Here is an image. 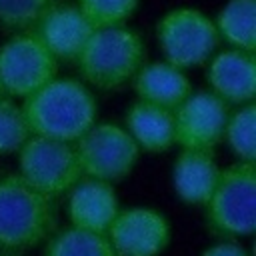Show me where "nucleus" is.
<instances>
[{
    "label": "nucleus",
    "instance_id": "nucleus-19",
    "mask_svg": "<svg viewBox=\"0 0 256 256\" xmlns=\"http://www.w3.org/2000/svg\"><path fill=\"white\" fill-rule=\"evenodd\" d=\"M224 136L232 152L244 160L254 162L256 158V106L252 102L242 104L238 112L228 116Z\"/></svg>",
    "mask_w": 256,
    "mask_h": 256
},
{
    "label": "nucleus",
    "instance_id": "nucleus-13",
    "mask_svg": "<svg viewBox=\"0 0 256 256\" xmlns=\"http://www.w3.org/2000/svg\"><path fill=\"white\" fill-rule=\"evenodd\" d=\"M68 192V214L72 226L106 234L118 214V198L112 184L96 178H80Z\"/></svg>",
    "mask_w": 256,
    "mask_h": 256
},
{
    "label": "nucleus",
    "instance_id": "nucleus-10",
    "mask_svg": "<svg viewBox=\"0 0 256 256\" xmlns=\"http://www.w3.org/2000/svg\"><path fill=\"white\" fill-rule=\"evenodd\" d=\"M116 256H158L170 242L168 220L152 208L118 210L106 230Z\"/></svg>",
    "mask_w": 256,
    "mask_h": 256
},
{
    "label": "nucleus",
    "instance_id": "nucleus-1",
    "mask_svg": "<svg viewBox=\"0 0 256 256\" xmlns=\"http://www.w3.org/2000/svg\"><path fill=\"white\" fill-rule=\"evenodd\" d=\"M22 114L32 136L76 142L96 124L92 92L70 78H54L24 98Z\"/></svg>",
    "mask_w": 256,
    "mask_h": 256
},
{
    "label": "nucleus",
    "instance_id": "nucleus-17",
    "mask_svg": "<svg viewBox=\"0 0 256 256\" xmlns=\"http://www.w3.org/2000/svg\"><path fill=\"white\" fill-rule=\"evenodd\" d=\"M218 36L234 48L254 52L256 48V0H228L216 18Z\"/></svg>",
    "mask_w": 256,
    "mask_h": 256
},
{
    "label": "nucleus",
    "instance_id": "nucleus-18",
    "mask_svg": "<svg viewBox=\"0 0 256 256\" xmlns=\"http://www.w3.org/2000/svg\"><path fill=\"white\" fill-rule=\"evenodd\" d=\"M44 256H116V252L106 234L72 226L48 240Z\"/></svg>",
    "mask_w": 256,
    "mask_h": 256
},
{
    "label": "nucleus",
    "instance_id": "nucleus-24",
    "mask_svg": "<svg viewBox=\"0 0 256 256\" xmlns=\"http://www.w3.org/2000/svg\"><path fill=\"white\" fill-rule=\"evenodd\" d=\"M0 98H6V92H4V86H2V82H0Z\"/></svg>",
    "mask_w": 256,
    "mask_h": 256
},
{
    "label": "nucleus",
    "instance_id": "nucleus-7",
    "mask_svg": "<svg viewBox=\"0 0 256 256\" xmlns=\"http://www.w3.org/2000/svg\"><path fill=\"white\" fill-rule=\"evenodd\" d=\"M74 150L82 176L110 184L126 178L138 160V144L116 124H94L74 142Z\"/></svg>",
    "mask_w": 256,
    "mask_h": 256
},
{
    "label": "nucleus",
    "instance_id": "nucleus-4",
    "mask_svg": "<svg viewBox=\"0 0 256 256\" xmlns=\"http://www.w3.org/2000/svg\"><path fill=\"white\" fill-rule=\"evenodd\" d=\"M206 224L222 238L248 236L256 228V168L254 162H236L220 170L218 182L206 200Z\"/></svg>",
    "mask_w": 256,
    "mask_h": 256
},
{
    "label": "nucleus",
    "instance_id": "nucleus-23",
    "mask_svg": "<svg viewBox=\"0 0 256 256\" xmlns=\"http://www.w3.org/2000/svg\"><path fill=\"white\" fill-rule=\"evenodd\" d=\"M202 256H250L240 244H234V242H222V244H216L212 248H208Z\"/></svg>",
    "mask_w": 256,
    "mask_h": 256
},
{
    "label": "nucleus",
    "instance_id": "nucleus-12",
    "mask_svg": "<svg viewBox=\"0 0 256 256\" xmlns=\"http://www.w3.org/2000/svg\"><path fill=\"white\" fill-rule=\"evenodd\" d=\"M212 92L230 104H248L256 94V58L254 52L232 48L220 52L208 66Z\"/></svg>",
    "mask_w": 256,
    "mask_h": 256
},
{
    "label": "nucleus",
    "instance_id": "nucleus-9",
    "mask_svg": "<svg viewBox=\"0 0 256 256\" xmlns=\"http://www.w3.org/2000/svg\"><path fill=\"white\" fill-rule=\"evenodd\" d=\"M174 112V144L184 150H206L224 138V128L230 116L228 102L214 92L190 94Z\"/></svg>",
    "mask_w": 256,
    "mask_h": 256
},
{
    "label": "nucleus",
    "instance_id": "nucleus-22",
    "mask_svg": "<svg viewBox=\"0 0 256 256\" xmlns=\"http://www.w3.org/2000/svg\"><path fill=\"white\" fill-rule=\"evenodd\" d=\"M30 136L22 110L8 98H0V154L20 150Z\"/></svg>",
    "mask_w": 256,
    "mask_h": 256
},
{
    "label": "nucleus",
    "instance_id": "nucleus-15",
    "mask_svg": "<svg viewBox=\"0 0 256 256\" xmlns=\"http://www.w3.org/2000/svg\"><path fill=\"white\" fill-rule=\"evenodd\" d=\"M220 176V168L206 150H182L172 170L176 194L188 204H206Z\"/></svg>",
    "mask_w": 256,
    "mask_h": 256
},
{
    "label": "nucleus",
    "instance_id": "nucleus-14",
    "mask_svg": "<svg viewBox=\"0 0 256 256\" xmlns=\"http://www.w3.org/2000/svg\"><path fill=\"white\" fill-rule=\"evenodd\" d=\"M134 90L142 102L168 110L178 108L192 94L186 74L168 62H152L142 66L134 76Z\"/></svg>",
    "mask_w": 256,
    "mask_h": 256
},
{
    "label": "nucleus",
    "instance_id": "nucleus-2",
    "mask_svg": "<svg viewBox=\"0 0 256 256\" xmlns=\"http://www.w3.org/2000/svg\"><path fill=\"white\" fill-rule=\"evenodd\" d=\"M58 220L56 200L20 174L0 176V252H24L44 242Z\"/></svg>",
    "mask_w": 256,
    "mask_h": 256
},
{
    "label": "nucleus",
    "instance_id": "nucleus-25",
    "mask_svg": "<svg viewBox=\"0 0 256 256\" xmlns=\"http://www.w3.org/2000/svg\"><path fill=\"white\" fill-rule=\"evenodd\" d=\"M0 256H10V254H6V252H0Z\"/></svg>",
    "mask_w": 256,
    "mask_h": 256
},
{
    "label": "nucleus",
    "instance_id": "nucleus-20",
    "mask_svg": "<svg viewBox=\"0 0 256 256\" xmlns=\"http://www.w3.org/2000/svg\"><path fill=\"white\" fill-rule=\"evenodd\" d=\"M56 0H0V24L10 30H32Z\"/></svg>",
    "mask_w": 256,
    "mask_h": 256
},
{
    "label": "nucleus",
    "instance_id": "nucleus-21",
    "mask_svg": "<svg viewBox=\"0 0 256 256\" xmlns=\"http://www.w3.org/2000/svg\"><path fill=\"white\" fill-rule=\"evenodd\" d=\"M136 6L138 0H78V8L94 28L122 26Z\"/></svg>",
    "mask_w": 256,
    "mask_h": 256
},
{
    "label": "nucleus",
    "instance_id": "nucleus-3",
    "mask_svg": "<svg viewBox=\"0 0 256 256\" xmlns=\"http://www.w3.org/2000/svg\"><path fill=\"white\" fill-rule=\"evenodd\" d=\"M142 38L124 26L96 28L76 56L80 76L100 90H118L144 66Z\"/></svg>",
    "mask_w": 256,
    "mask_h": 256
},
{
    "label": "nucleus",
    "instance_id": "nucleus-11",
    "mask_svg": "<svg viewBox=\"0 0 256 256\" xmlns=\"http://www.w3.org/2000/svg\"><path fill=\"white\" fill-rule=\"evenodd\" d=\"M96 28L78 6L54 4L34 26V34L56 60H76Z\"/></svg>",
    "mask_w": 256,
    "mask_h": 256
},
{
    "label": "nucleus",
    "instance_id": "nucleus-6",
    "mask_svg": "<svg viewBox=\"0 0 256 256\" xmlns=\"http://www.w3.org/2000/svg\"><path fill=\"white\" fill-rule=\"evenodd\" d=\"M156 36L166 62L180 70L204 64L220 42L214 22L194 8L168 12L158 22Z\"/></svg>",
    "mask_w": 256,
    "mask_h": 256
},
{
    "label": "nucleus",
    "instance_id": "nucleus-5",
    "mask_svg": "<svg viewBox=\"0 0 256 256\" xmlns=\"http://www.w3.org/2000/svg\"><path fill=\"white\" fill-rule=\"evenodd\" d=\"M18 152V174L30 186L54 200L68 192L82 178L74 142L30 136Z\"/></svg>",
    "mask_w": 256,
    "mask_h": 256
},
{
    "label": "nucleus",
    "instance_id": "nucleus-8",
    "mask_svg": "<svg viewBox=\"0 0 256 256\" xmlns=\"http://www.w3.org/2000/svg\"><path fill=\"white\" fill-rule=\"evenodd\" d=\"M58 60L34 32H22L0 48V82L6 96L26 98L56 78Z\"/></svg>",
    "mask_w": 256,
    "mask_h": 256
},
{
    "label": "nucleus",
    "instance_id": "nucleus-16",
    "mask_svg": "<svg viewBox=\"0 0 256 256\" xmlns=\"http://www.w3.org/2000/svg\"><path fill=\"white\" fill-rule=\"evenodd\" d=\"M126 126L138 148L164 152L174 144V112L150 102H136L126 114Z\"/></svg>",
    "mask_w": 256,
    "mask_h": 256
}]
</instances>
